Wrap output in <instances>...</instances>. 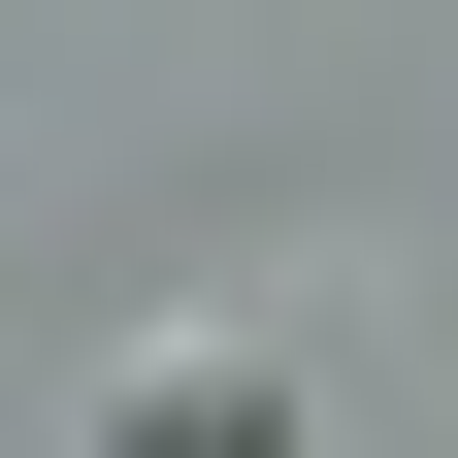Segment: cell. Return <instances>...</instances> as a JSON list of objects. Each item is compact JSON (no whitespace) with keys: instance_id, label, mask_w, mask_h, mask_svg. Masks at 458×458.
Instances as JSON below:
<instances>
[{"instance_id":"obj_1","label":"cell","mask_w":458,"mask_h":458,"mask_svg":"<svg viewBox=\"0 0 458 458\" xmlns=\"http://www.w3.org/2000/svg\"><path fill=\"white\" fill-rule=\"evenodd\" d=\"M98 458H295V327H229V295H164L131 360H98Z\"/></svg>"}]
</instances>
